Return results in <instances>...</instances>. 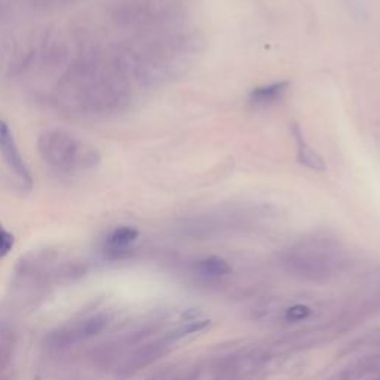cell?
Listing matches in <instances>:
<instances>
[{
    "label": "cell",
    "instance_id": "obj_1",
    "mask_svg": "<svg viewBox=\"0 0 380 380\" xmlns=\"http://www.w3.org/2000/svg\"><path fill=\"white\" fill-rule=\"evenodd\" d=\"M131 79L116 51L86 48L58 76L52 97L58 109L73 116L109 118L131 101Z\"/></svg>",
    "mask_w": 380,
    "mask_h": 380
},
{
    "label": "cell",
    "instance_id": "obj_2",
    "mask_svg": "<svg viewBox=\"0 0 380 380\" xmlns=\"http://www.w3.org/2000/svg\"><path fill=\"white\" fill-rule=\"evenodd\" d=\"M38 152L49 171L61 179H76L100 164L97 150L66 129H47L38 140Z\"/></svg>",
    "mask_w": 380,
    "mask_h": 380
},
{
    "label": "cell",
    "instance_id": "obj_3",
    "mask_svg": "<svg viewBox=\"0 0 380 380\" xmlns=\"http://www.w3.org/2000/svg\"><path fill=\"white\" fill-rule=\"evenodd\" d=\"M282 259L286 268L293 275L307 279L330 277L343 262L339 246L320 238L291 245L286 250Z\"/></svg>",
    "mask_w": 380,
    "mask_h": 380
},
{
    "label": "cell",
    "instance_id": "obj_4",
    "mask_svg": "<svg viewBox=\"0 0 380 380\" xmlns=\"http://www.w3.org/2000/svg\"><path fill=\"white\" fill-rule=\"evenodd\" d=\"M107 325L109 316L105 314H94L79 318V320L68 321L52 330L47 338V344L52 351H66L94 339L95 335L101 334Z\"/></svg>",
    "mask_w": 380,
    "mask_h": 380
},
{
    "label": "cell",
    "instance_id": "obj_5",
    "mask_svg": "<svg viewBox=\"0 0 380 380\" xmlns=\"http://www.w3.org/2000/svg\"><path fill=\"white\" fill-rule=\"evenodd\" d=\"M0 156H2L8 170L20 181L23 188L30 189L33 186L31 171L20 152L12 129L3 119H0Z\"/></svg>",
    "mask_w": 380,
    "mask_h": 380
},
{
    "label": "cell",
    "instance_id": "obj_6",
    "mask_svg": "<svg viewBox=\"0 0 380 380\" xmlns=\"http://www.w3.org/2000/svg\"><path fill=\"white\" fill-rule=\"evenodd\" d=\"M138 238V231L136 227L131 226H119L109 233L107 240H105V251L107 254L113 255V257H121L125 253L129 251V249Z\"/></svg>",
    "mask_w": 380,
    "mask_h": 380
},
{
    "label": "cell",
    "instance_id": "obj_7",
    "mask_svg": "<svg viewBox=\"0 0 380 380\" xmlns=\"http://www.w3.org/2000/svg\"><path fill=\"white\" fill-rule=\"evenodd\" d=\"M288 88V82H275L270 85L259 86L253 90L250 95V101L255 105H270L282 99Z\"/></svg>",
    "mask_w": 380,
    "mask_h": 380
},
{
    "label": "cell",
    "instance_id": "obj_8",
    "mask_svg": "<svg viewBox=\"0 0 380 380\" xmlns=\"http://www.w3.org/2000/svg\"><path fill=\"white\" fill-rule=\"evenodd\" d=\"M294 136L297 140V156H299V161L302 162L303 165H306L307 168H311L314 171H322L325 165L322 157L318 155L315 150L306 143V140L303 138L302 131L299 129V127H294Z\"/></svg>",
    "mask_w": 380,
    "mask_h": 380
},
{
    "label": "cell",
    "instance_id": "obj_9",
    "mask_svg": "<svg viewBox=\"0 0 380 380\" xmlns=\"http://www.w3.org/2000/svg\"><path fill=\"white\" fill-rule=\"evenodd\" d=\"M14 353V338L8 327L0 324V380H5Z\"/></svg>",
    "mask_w": 380,
    "mask_h": 380
},
{
    "label": "cell",
    "instance_id": "obj_10",
    "mask_svg": "<svg viewBox=\"0 0 380 380\" xmlns=\"http://www.w3.org/2000/svg\"><path fill=\"white\" fill-rule=\"evenodd\" d=\"M195 270L199 273V275L218 278V277L227 275V273L231 272V266H229V263L226 260L216 257V255H211V257L198 260L195 263Z\"/></svg>",
    "mask_w": 380,
    "mask_h": 380
},
{
    "label": "cell",
    "instance_id": "obj_11",
    "mask_svg": "<svg viewBox=\"0 0 380 380\" xmlns=\"http://www.w3.org/2000/svg\"><path fill=\"white\" fill-rule=\"evenodd\" d=\"M15 244L14 235L8 231V229L0 222V260L5 259L8 254L11 253Z\"/></svg>",
    "mask_w": 380,
    "mask_h": 380
},
{
    "label": "cell",
    "instance_id": "obj_12",
    "mask_svg": "<svg viewBox=\"0 0 380 380\" xmlns=\"http://www.w3.org/2000/svg\"><path fill=\"white\" fill-rule=\"evenodd\" d=\"M311 315V307L306 305H294L287 309L286 312V320L290 322H299L305 321L306 318Z\"/></svg>",
    "mask_w": 380,
    "mask_h": 380
}]
</instances>
